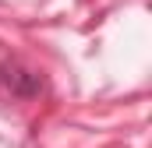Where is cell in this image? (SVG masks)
<instances>
[{
  "mask_svg": "<svg viewBox=\"0 0 152 148\" xmlns=\"http://www.w3.org/2000/svg\"><path fill=\"white\" fill-rule=\"evenodd\" d=\"M0 81H4V88H7L14 99H32V95L42 92V78H39L32 67L18 64V60H4V64H0Z\"/></svg>",
  "mask_w": 152,
  "mask_h": 148,
  "instance_id": "cell-1",
  "label": "cell"
}]
</instances>
